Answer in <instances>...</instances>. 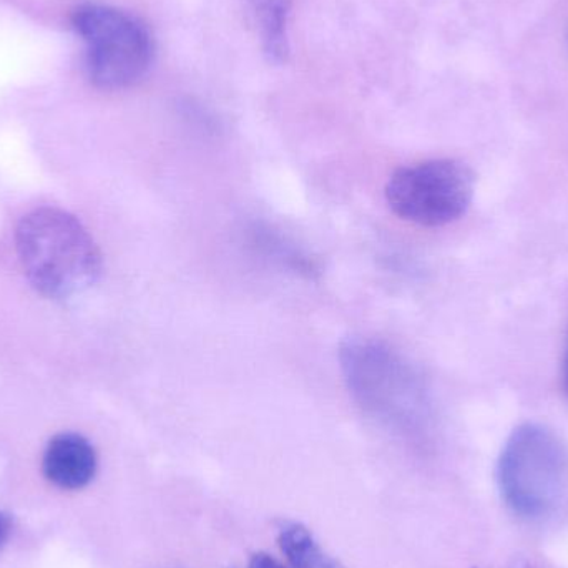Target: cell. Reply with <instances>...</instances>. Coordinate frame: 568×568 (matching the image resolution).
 I'll use <instances>...</instances> for the list:
<instances>
[{"label":"cell","instance_id":"6da1fadb","mask_svg":"<svg viewBox=\"0 0 568 568\" xmlns=\"http://www.w3.org/2000/svg\"><path fill=\"white\" fill-rule=\"evenodd\" d=\"M16 245L29 282L52 300L83 293L102 273L95 240L63 210L40 209L23 216L17 226Z\"/></svg>","mask_w":568,"mask_h":568},{"label":"cell","instance_id":"7a4b0ae2","mask_svg":"<svg viewBox=\"0 0 568 568\" xmlns=\"http://www.w3.org/2000/svg\"><path fill=\"white\" fill-rule=\"evenodd\" d=\"M497 484L520 519L552 523L568 510V444L550 427L523 424L504 444Z\"/></svg>","mask_w":568,"mask_h":568},{"label":"cell","instance_id":"3957f363","mask_svg":"<svg viewBox=\"0 0 568 568\" xmlns=\"http://www.w3.org/2000/svg\"><path fill=\"white\" fill-rule=\"evenodd\" d=\"M339 361L351 396L366 413L394 426L416 423L426 413L419 374L389 344L349 337L341 346Z\"/></svg>","mask_w":568,"mask_h":568},{"label":"cell","instance_id":"277c9868","mask_svg":"<svg viewBox=\"0 0 568 568\" xmlns=\"http://www.w3.org/2000/svg\"><path fill=\"white\" fill-rule=\"evenodd\" d=\"M73 27L87 43V69L100 89H126L139 82L152 63L149 29L136 17L109 6L79 7Z\"/></svg>","mask_w":568,"mask_h":568},{"label":"cell","instance_id":"5b68a950","mask_svg":"<svg viewBox=\"0 0 568 568\" xmlns=\"http://www.w3.org/2000/svg\"><path fill=\"white\" fill-rule=\"evenodd\" d=\"M473 170L457 160H429L396 170L386 200L400 220L437 229L459 220L473 203Z\"/></svg>","mask_w":568,"mask_h":568},{"label":"cell","instance_id":"8992f818","mask_svg":"<svg viewBox=\"0 0 568 568\" xmlns=\"http://www.w3.org/2000/svg\"><path fill=\"white\" fill-rule=\"evenodd\" d=\"M97 454L79 434L53 437L43 454V474L62 489H82L95 476Z\"/></svg>","mask_w":568,"mask_h":568},{"label":"cell","instance_id":"52a82bcc","mask_svg":"<svg viewBox=\"0 0 568 568\" xmlns=\"http://www.w3.org/2000/svg\"><path fill=\"white\" fill-rule=\"evenodd\" d=\"M246 3L258 23L266 57L275 63L286 62L290 0H246Z\"/></svg>","mask_w":568,"mask_h":568},{"label":"cell","instance_id":"ba28073f","mask_svg":"<svg viewBox=\"0 0 568 568\" xmlns=\"http://www.w3.org/2000/svg\"><path fill=\"white\" fill-rule=\"evenodd\" d=\"M278 542L291 568H344L321 549L313 534L301 524H284Z\"/></svg>","mask_w":568,"mask_h":568},{"label":"cell","instance_id":"9c48e42d","mask_svg":"<svg viewBox=\"0 0 568 568\" xmlns=\"http://www.w3.org/2000/svg\"><path fill=\"white\" fill-rule=\"evenodd\" d=\"M248 568H287L284 567L280 560H276L275 557L270 556V554L258 552L252 557L250 560Z\"/></svg>","mask_w":568,"mask_h":568},{"label":"cell","instance_id":"30bf717a","mask_svg":"<svg viewBox=\"0 0 568 568\" xmlns=\"http://www.w3.org/2000/svg\"><path fill=\"white\" fill-rule=\"evenodd\" d=\"M10 530V520L6 514L0 513V546H2L3 540L9 536Z\"/></svg>","mask_w":568,"mask_h":568},{"label":"cell","instance_id":"8fae6325","mask_svg":"<svg viewBox=\"0 0 568 568\" xmlns=\"http://www.w3.org/2000/svg\"><path fill=\"white\" fill-rule=\"evenodd\" d=\"M564 387H566L568 394V346L566 351V359H564Z\"/></svg>","mask_w":568,"mask_h":568},{"label":"cell","instance_id":"7c38bea8","mask_svg":"<svg viewBox=\"0 0 568 568\" xmlns=\"http://www.w3.org/2000/svg\"><path fill=\"white\" fill-rule=\"evenodd\" d=\"M510 568H532V567H530L529 564L519 562V564H514V566Z\"/></svg>","mask_w":568,"mask_h":568}]
</instances>
